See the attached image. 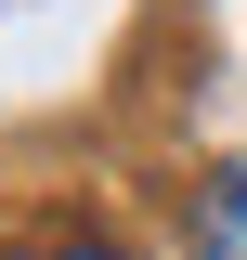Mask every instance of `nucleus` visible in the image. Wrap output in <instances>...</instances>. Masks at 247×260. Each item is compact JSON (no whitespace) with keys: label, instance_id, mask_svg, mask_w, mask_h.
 Returning a JSON list of instances; mask_svg holds the SVG:
<instances>
[{"label":"nucleus","instance_id":"2","mask_svg":"<svg viewBox=\"0 0 247 260\" xmlns=\"http://www.w3.org/2000/svg\"><path fill=\"white\" fill-rule=\"evenodd\" d=\"M52 260H104V247H52Z\"/></svg>","mask_w":247,"mask_h":260},{"label":"nucleus","instance_id":"1","mask_svg":"<svg viewBox=\"0 0 247 260\" xmlns=\"http://www.w3.org/2000/svg\"><path fill=\"white\" fill-rule=\"evenodd\" d=\"M195 260H247V169H221L195 208Z\"/></svg>","mask_w":247,"mask_h":260}]
</instances>
